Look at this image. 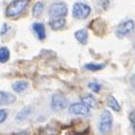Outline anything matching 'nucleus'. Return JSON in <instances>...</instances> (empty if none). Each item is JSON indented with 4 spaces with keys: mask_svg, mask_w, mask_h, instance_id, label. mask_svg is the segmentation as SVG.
Segmentation results:
<instances>
[{
    "mask_svg": "<svg viewBox=\"0 0 135 135\" xmlns=\"http://www.w3.org/2000/svg\"><path fill=\"white\" fill-rule=\"evenodd\" d=\"M16 102V96L4 90H0V106L11 105Z\"/></svg>",
    "mask_w": 135,
    "mask_h": 135,
    "instance_id": "obj_8",
    "label": "nucleus"
},
{
    "mask_svg": "<svg viewBox=\"0 0 135 135\" xmlns=\"http://www.w3.org/2000/svg\"><path fill=\"white\" fill-rule=\"evenodd\" d=\"M28 86H29V84H28V81L26 80H17L15 81V83L12 84V89L16 91V93H23L27 88Z\"/></svg>",
    "mask_w": 135,
    "mask_h": 135,
    "instance_id": "obj_13",
    "label": "nucleus"
},
{
    "mask_svg": "<svg viewBox=\"0 0 135 135\" xmlns=\"http://www.w3.org/2000/svg\"><path fill=\"white\" fill-rule=\"evenodd\" d=\"M66 25V19L62 18H54L49 21V26L52 28L54 30H59L61 28H64Z\"/></svg>",
    "mask_w": 135,
    "mask_h": 135,
    "instance_id": "obj_11",
    "label": "nucleus"
},
{
    "mask_svg": "<svg viewBox=\"0 0 135 135\" xmlns=\"http://www.w3.org/2000/svg\"><path fill=\"white\" fill-rule=\"evenodd\" d=\"M68 9H67V4L65 2H54L50 4L49 9H48V13H49L50 18H62L66 17Z\"/></svg>",
    "mask_w": 135,
    "mask_h": 135,
    "instance_id": "obj_2",
    "label": "nucleus"
},
{
    "mask_svg": "<svg viewBox=\"0 0 135 135\" xmlns=\"http://www.w3.org/2000/svg\"><path fill=\"white\" fill-rule=\"evenodd\" d=\"M32 29L36 32V35L38 37V39L44 40L46 38V27L44 26V23L41 22H35L32 25Z\"/></svg>",
    "mask_w": 135,
    "mask_h": 135,
    "instance_id": "obj_9",
    "label": "nucleus"
},
{
    "mask_svg": "<svg viewBox=\"0 0 135 135\" xmlns=\"http://www.w3.org/2000/svg\"><path fill=\"white\" fill-rule=\"evenodd\" d=\"M8 30H9V26L7 25V23H3V25H2V28H1V30H0V33H1V36L6 35Z\"/></svg>",
    "mask_w": 135,
    "mask_h": 135,
    "instance_id": "obj_23",
    "label": "nucleus"
},
{
    "mask_svg": "<svg viewBox=\"0 0 135 135\" xmlns=\"http://www.w3.org/2000/svg\"><path fill=\"white\" fill-rule=\"evenodd\" d=\"M7 117H8V112H7V109L0 108V124L3 123L4 120L7 119Z\"/></svg>",
    "mask_w": 135,
    "mask_h": 135,
    "instance_id": "obj_20",
    "label": "nucleus"
},
{
    "mask_svg": "<svg viewBox=\"0 0 135 135\" xmlns=\"http://www.w3.org/2000/svg\"><path fill=\"white\" fill-rule=\"evenodd\" d=\"M81 102L87 105L89 108H90V107H91V108H96V107H97V100H96V98H95L91 94H86V95H84L83 97H81Z\"/></svg>",
    "mask_w": 135,
    "mask_h": 135,
    "instance_id": "obj_12",
    "label": "nucleus"
},
{
    "mask_svg": "<svg viewBox=\"0 0 135 135\" xmlns=\"http://www.w3.org/2000/svg\"><path fill=\"white\" fill-rule=\"evenodd\" d=\"M50 105H51L52 110L59 112V110L67 107V105H68V99H67L61 93H56V94L52 95Z\"/></svg>",
    "mask_w": 135,
    "mask_h": 135,
    "instance_id": "obj_5",
    "label": "nucleus"
},
{
    "mask_svg": "<svg viewBox=\"0 0 135 135\" xmlns=\"http://www.w3.org/2000/svg\"><path fill=\"white\" fill-rule=\"evenodd\" d=\"M88 87L94 91V93H99L100 89H102V86H100L97 81H90L88 84Z\"/></svg>",
    "mask_w": 135,
    "mask_h": 135,
    "instance_id": "obj_19",
    "label": "nucleus"
},
{
    "mask_svg": "<svg viewBox=\"0 0 135 135\" xmlns=\"http://www.w3.org/2000/svg\"><path fill=\"white\" fill-rule=\"evenodd\" d=\"M91 12V8L85 2H76L73 7V17L76 19H85Z\"/></svg>",
    "mask_w": 135,
    "mask_h": 135,
    "instance_id": "obj_3",
    "label": "nucleus"
},
{
    "mask_svg": "<svg viewBox=\"0 0 135 135\" xmlns=\"http://www.w3.org/2000/svg\"><path fill=\"white\" fill-rule=\"evenodd\" d=\"M113 125V116L109 113V110H104L100 115V120H99V131L102 134L106 135L110 132Z\"/></svg>",
    "mask_w": 135,
    "mask_h": 135,
    "instance_id": "obj_4",
    "label": "nucleus"
},
{
    "mask_svg": "<svg viewBox=\"0 0 135 135\" xmlns=\"http://www.w3.org/2000/svg\"><path fill=\"white\" fill-rule=\"evenodd\" d=\"M44 9H45V6L41 1L36 2L32 7V16L33 17H40L42 15V12H44Z\"/></svg>",
    "mask_w": 135,
    "mask_h": 135,
    "instance_id": "obj_15",
    "label": "nucleus"
},
{
    "mask_svg": "<svg viewBox=\"0 0 135 135\" xmlns=\"http://www.w3.org/2000/svg\"><path fill=\"white\" fill-rule=\"evenodd\" d=\"M30 112H31V107L30 106H26V107H23L20 112H18V114L16 115V119L17 120H25L28 116H29Z\"/></svg>",
    "mask_w": 135,
    "mask_h": 135,
    "instance_id": "obj_16",
    "label": "nucleus"
},
{
    "mask_svg": "<svg viewBox=\"0 0 135 135\" xmlns=\"http://www.w3.org/2000/svg\"><path fill=\"white\" fill-rule=\"evenodd\" d=\"M85 68L89 71H98L100 69L105 68V64H95V62H89L85 65Z\"/></svg>",
    "mask_w": 135,
    "mask_h": 135,
    "instance_id": "obj_18",
    "label": "nucleus"
},
{
    "mask_svg": "<svg viewBox=\"0 0 135 135\" xmlns=\"http://www.w3.org/2000/svg\"><path fill=\"white\" fill-rule=\"evenodd\" d=\"M135 28L134 21L131 19H127V20H124L123 22H120L118 27L116 28V36L119 38L126 37L127 35H129Z\"/></svg>",
    "mask_w": 135,
    "mask_h": 135,
    "instance_id": "obj_6",
    "label": "nucleus"
},
{
    "mask_svg": "<svg viewBox=\"0 0 135 135\" xmlns=\"http://www.w3.org/2000/svg\"><path fill=\"white\" fill-rule=\"evenodd\" d=\"M129 119H131V123H132V126H133V131L135 133V108L131 112V114H129Z\"/></svg>",
    "mask_w": 135,
    "mask_h": 135,
    "instance_id": "obj_22",
    "label": "nucleus"
},
{
    "mask_svg": "<svg viewBox=\"0 0 135 135\" xmlns=\"http://www.w3.org/2000/svg\"><path fill=\"white\" fill-rule=\"evenodd\" d=\"M10 58V51L7 47H0V62H6Z\"/></svg>",
    "mask_w": 135,
    "mask_h": 135,
    "instance_id": "obj_17",
    "label": "nucleus"
},
{
    "mask_svg": "<svg viewBox=\"0 0 135 135\" xmlns=\"http://www.w3.org/2000/svg\"><path fill=\"white\" fill-rule=\"evenodd\" d=\"M107 105L110 109H113L114 112H120V105L117 102V99L114 97V96L109 95L107 97Z\"/></svg>",
    "mask_w": 135,
    "mask_h": 135,
    "instance_id": "obj_14",
    "label": "nucleus"
},
{
    "mask_svg": "<svg viewBox=\"0 0 135 135\" xmlns=\"http://www.w3.org/2000/svg\"><path fill=\"white\" fill-rule=\"evenodd\" d=\"M74 36L76 38V40L79 42L81 45H86L88 41V32L86 29H79V30H76Z\"/></svg>",
    "mask_w": 135,
    "mask_h": 135,
    "instance_id": "obj_10",
    "label": "nucleus"
},
{
    "mask_svg": "<svg viewBox=\"0 0 135 135\" xmlns=\"http://www.w3.org/2000/svg\"><path fill=\"white\" fill-rule=\"evenodd\" d=\"M68 112L71 115H78V116H88L89 115V107L86 104L81 103H74L68 107Z\"/></svg>",
    "mask_w": 135,
    "mask_h": 135,
    "instance_id": "obj_7",
    "label": "nucleus"
},
{
    "mask_svg": "<svg viewBox=\"0 0 135 135\" xmlns=\"http://www.w3.org/2000/svg\"><path fill=\"white\" fill-rule=\"evenodd\" d=\"M98 3H99V6L104 9V10H106V9L108 8V6H109V0H98Z\"/></svg>",
    "mask_w": 135,
    "mask_h": 135,
    "instance_id": "obj_21",
    "label": "nucleus"
},
{
    "mask_svg": "<svg viewBox=\"0 0 135 135\" xmlns=\"http://www.w3.org/2000/svg\"><path fill=\"white\" fill-rule=\"evenodd\" d=\"M30 0H13L6 8V16L9 18H16L20 16L27 8Z\"/></svg>",
    "mask_w": 135,
    "mask_h": 135,
    "instance_id": "obj_1",
    "label": "nucleus"
},
{
    "mask_svg": "<svg viewBox=\"0 0 135 135\" xmlns=\"http://www.w3.org/2000/svg\"><path fill=\"white\" fill-rule=\"evenodd\" d=\"M133 48H134V51H135V41H134V45H133Z\"/></svg>",
    "mask_w": 135,
    "mask_h": 135,
    "instance_id": "obj_24",
    "label": "nucleus"
}]
</instances>
